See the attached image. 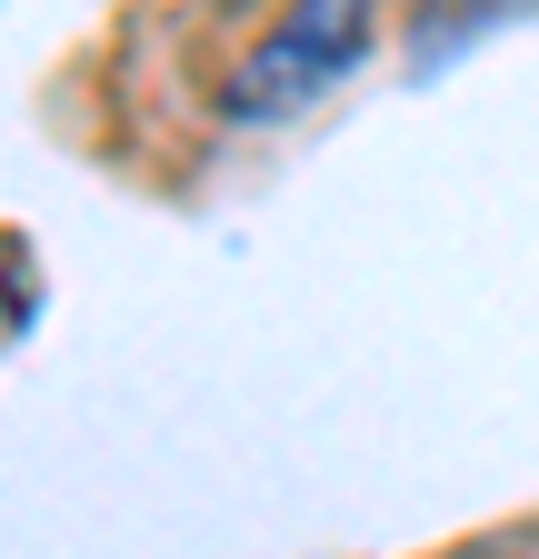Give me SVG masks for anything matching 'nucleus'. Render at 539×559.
I'll use <instances>...</instances> for the list:
<instances>
[{
	"instance_id": "1",
	"label": "nucleus",
	"mask_w": 539,
	"mask_h": 559,
	"mask_svg": "<svg viewBox=\"0 0 539 559\" xmlns=\"http://www.w3.org/2000/svg\"><path fill=\"white\" fill-rule=\"evenodd\" d=\"M370 40H380V0H290L220 81V110L230 120H290L320 91H340L370 60Z\"/></svg>"
},
{
	"instance_id": "2",
	"label": "nucleus",
	"mask_w": 539,
	"mask_h": 559,
	"mask_svg": "<svg viewBox=\"0 0 539 559\" xmlns=\"http://www.w3.org/2000/svg\"><path fill=\"white\" fill-rule=\"evenodd\" d=\"M519 11H539V0H430V11L410 21V70L459 60L469 40H490V31H500V21H519Z\"/></svg>"
}]
</instances>
